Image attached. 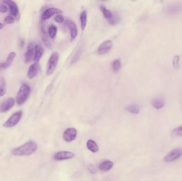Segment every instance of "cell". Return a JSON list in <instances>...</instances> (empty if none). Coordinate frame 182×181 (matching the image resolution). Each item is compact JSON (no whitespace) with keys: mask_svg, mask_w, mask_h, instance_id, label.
<instances>
[{"mask_svg":"<svg viewBox=\"0 0 182 181\" xmlns=\"http://www.w3.org/2000/svg\"><path fill=\"white\" fill-rule=\"evenodd\" d=\"M37 149L36 143L30 140L22 146L13 149L11 154L14 156H29L35 152Z\"/></svg>","mask_w":182,"mask_h":181,"instance_id":"1","label":"cell"},{"mask_svg":"<svg viewBox=\"0 0 182 181\" xmlns=\"http://www.w3.org/2000/svg\"><path fill=\"white\" fill-rule=\"evenodd\" d=\"M30 93V87L26 84L22 85L16 97V101L18 105H22L27 101Z\"/></svg>","mask_w":182,"mask_h":181,"instance_id":"2","label":"cell"},{"mask_svg":"<svg viewBox=\"0 0 182 181\" xmlns=\"http://www.w3.org/2000/svg\"><path fill=\"white\" fill-rule=\"evenodd\" d=\"M59 54L57 52L53 53L49 58L47 63V76H50L53 74L55 69L57 68V64L59 61Z\"/></svg>","mask_w":182,"mask_h":181,"instance_id":"3","label":"cell"},{"mask_svg":"<svg viewBox=\"0 0 182 181\" xmlns=\"http://www.w3.org/2000/svg\"><path fill=\"white\" fill-rule=\"evenodd\" d=\"M182 156V149L176 148L170 151L169 153L164 156V162L165 163H172L174 162L176 160Z\"/></svg>","mask_w":182,"mask_h":181,"instance_id":"4","label":"cell"},{"mask_svg":"<svg viewBox=\"0 0 182 181\" xmlns=\"http://www.w3.org/2000/svg\"><path fill=\"white\" fill-rule=\"evenodd\" d=\"M22 112L18 111L13 114L4 123L3 126L6 128H10L14 127L18 124L22 118Z\"/></svg>","mask_w":182,"mask_h":181,"instance_id":"5","label":"cell"},{"mask_svg":"<svg viewBox=\"0 0 182 181\" xmlns=\"http://www.w3.org/2000/svg\"><path fill=\"white\" fill-rule=\"evenodd\" d=\"M165 11L170 16H175L182 13V3L170 4L165 9Z\"/></svg>","mask_w":182,"mask_h":181,"instance_id":"6","label":"cell"},{"mask_svg":"<svg viewBox=\"0 0 182 181\" xmlns=\"http://www.w3.org/2000/svg\"><path fill=\"white\" fill-rule=\"evenodd\" d=\"M3 2L9 7L10 13L12 16L16 18L17 21H18L20 18L19 11L18 6L16 3L11 0L3 1Z\"/></svg>","mask_w":182,"mask_h":181,"instance_id":"7","label":"cell"},{"mask_svg":"<svg viewBox=\"0 0 182 181\" xmlns=\"http://www.w3.org/2000/svg\"><path fill=\"white\" fill-rule=\"evenodd\" d=\"M75 154L73 152L67 151L57 152L54 155L53 159L55 160H64L74 157Z\"/></svg>","mask_w":182,"mask_h":181,"instance_id":"8","label":"cell"},{"mask_svg":"<svg viewBox=\"0 0 182 181\" xmlns=\"http://www.w3.org/2000/svg\"><path fill=\"white\" fill-rule=\"evenodd\" d=\"M77 136V131L75 128H68L63 134V139L66 142H70L74 140Z\"/></svg>","mask_w":182,"mask_h":181,"instance_id":"9","label":"cell"},{"mask_svg":"<svg viewBox=\"0 0 182 181\" xmlns=\"http://www.w3.org/2000/svg\"><path fill=\"white\" fill-rule=\"evenodd\" d=\"M35 46H34L33 43H30L27 47V51L25 55V61L26 63H30L31 61L34 58L35 52Z\"/></svg>","mask_w":182,"mask_h":181,"instance_id":"10","label":"cell"},{"mask_svg":"<svg viewBox=\"0 0 182 181\" xmlns=\"http://www.w3.org/2000/svg\"><path fill=\"white\" fill-rule=\"evenodd\" d=\"M15 104V100L13 98L10 97L5 100L0 106V112L6 113L12 108Z\"/></svg>","mask_w":182,"mask_h":181,"instance_id":"11","label":"cell"},{"mask_svg":"<svg viewBox=\"0 0 182 181\" xmlns=\"http://www.w3.org/2000/svg\"><path fill=\"white\" fill-rule=\"evenodd\" d=\"M113 46L112 41H104L101 45H100L98 49L99 54L103 55L109 52Z\"/></svg>","mask_w":182,"mask_h":181,"instance_id":"12","label":"cell"},{"mask_svg":"<svg viewBox=\"0 0 182 181\" xmlns=\"http://www.w3.org/2000/svg\"><path fill=\"white\" fill-rule=\"evenodd\" d=\"M61 13H62V11L58 8H49L43 12L42 15V19L43 20L48 19L55 14H59Z\"/></svg>","mask_w":182,"mask_h":181,"instance_id":"13","label":"cell"},{"mask_svg":"<svg viewBox=\"0 0 182 181\" xmlns=\"http://www.w3.org/2000/svg\"><path fill=\"white\" fill-rule=\"evenodd\" d=\"M66 25L71 31V41H74L76 38L78 33L76 25L71 20H67L66 21Z\"/></svg>","mask_w":182,"mask_h":181,"instance_id":"14","label":"cell"},{"mask_svg":"<svg viewBox=\"0 0 182 181\" xmlns=\"http://www.w3.org/2000/svg\"><path fill=\"white\" fill-rule=\"evenodd\" d=\"M39 70L40 66L38 63H35L34 64H31L28 71L27 77L28 79H32L35 78L38 73Z\"/></svg>","mask_w":182,"mask_h":181,"instance_id":"15","label":"cell"},{"mask_svg":"<svg viewBox=\"0 0 182 181\" xmlns=\"http://www.w3.org/2000/svg\"><path fill=\"white\" fill-rule=\"evenodd\" d=\"M16 53L12 52L10 53L8 55V57L6 58V60L4 62L0 63V69L1 70H4L8 68L9 66L11 65L12 62H14V59L16 57Z\"/></svg>","mask_w":182,"mask_h":181,"instance_id":"16","label":"cell"},{"mask_svg":"<svg viewBox=\"0 0 182 181\" xmlns=\"http://www.w3.org/2000/svg\"><path fill=\"white\" fill-rule=\"evenodd\" d=\"M41 29L42 39L44 44L48 49H52V45L50 43V41L49 40L48 34L45 30V27L44 25H41Z\"/></svg>","mask_w":182,"mask_h":181,"instance_id":"17","label":"cell"},{"mask_svg":"<svg viewBox=\"0 0 182 181\" xmlns=\"http://www.w3.org/2000/svg\"><path fill=\"white\" fill-rule=\"evenodd\" d=\"M114 166L113 162L109 160H106L101 162L99 165V169L101 171H107L111 169Z\"/></svg>","mask_w":182,"mask_h":181,"instance_id":"18","label":"cell"},{"mask_svg":"<svg viewBox=\"0 0 182 181\" xmlns=\"http://www.w3.org/2000/svg\"><path fill=\"white\" fill-rule=\"evenodd\" d=\"M35 48V56H34V60L36 63H38L43 55L44 50L42 47L40 45H36Z\"/></svg>","mask_w":182,"mask_h":181,"instance_id":"19","label":"cell"},{"mask_svg":"<svg viewBox=\"0 0 182 181\" xmlns=\"http://www.w3.org/2000/svg\"><path fill=\"white\" fill-rule=\"evenodd\" d=\"M153 107L156 109H159L163 108L164 105V100L161 98H156L152 101Z\"/></svg>","mask_w":182,"mask_h":181,"instance_id":"20","label":"cell"},{"mask_svg":"<svg viewBox=\"0 0 182 181\" xmlns=\"http://www.w3.org/2000/svg\"><path fill=\"white\" fill-rule=\"evenodd\" d=\"M87 148L89 150L93 152H96L99 150V147L96 142L93 140H89L87 142Z\"/></svg>","mask_w":182,"mask_h":181,"instance_id":"21","label":"cell"},{"mask_svg":"<svg viewBox=\"0 0 182 181\" xmlns=\"http://www.w3.org/2000/svg\"><path fill=\"white\" fill-rule=\"evenodd\" d=\"M80 20L81 28L84 30L87 24V12L86 10H84L80 14Z\"/></svg>","mask_w":182,"mask_h":181,"instance_id":"22","label":"cell"},{"mask_svg":"<svg viewBox=\"0 0 182 181\" xmlns=\"http://www.w3.org/2000/svg\"><path fill=\"white\" fill-rule=\"evenodd\" d=\"M126 110L134 114H138L140 113V109L137 105H131L126 107Z\"/></svg>","mask_w":182,"mask_h":181,"instance_id":"23","label":"cell"},{"mask_svg":"<svg viewBox=\"0 0 182 181\" xmlns=\"http://www.w3.org/2000/svg\"><path fill=\"white\" fill-rule=\"evenodd\" d=\"M57 30H58V29H57V27L53 25H51L50 26L48 31H49V36L51 37L52 39H54L56 36Z\"/></svg>","mask_w":182,"mask_h":181,"instance_id":"24","label":"cell"},{"mask_svg":"<svg viewBox=\"0 0 182 181\" xmlns=\"http://www.w3.org/2000/svg\"><path fill=\"white\" fill-rule=\"evenodd\" d=\"M101 9L102 10V13L104 17L107 19H110L112 17V13L110 10L107 9L104 6H100Z\"/></svg>","mask_w":182,"mask_h":181,"instance_id":"25","label":"cell"},{"mask_svg":"<svg viewBox=\"0 0 182 181\" xmlns=\"http://www.w3.org/2000/svg\"><path fill=\"white\" fill-rule=\"evenodd\" d=\"M121 68V61L119 59L115 60L112 63V69L115 72H117Z\"/></svg>","mask_w":182,"mask_h":181,"instance_id":"26","label":"cell"},{"mask_svg":"<svg viewBox=\"0 0 182 181\" xmlns=\"http://www.w3.org/2000/svg\"><path fill=\"white\" fill-rule=\"evenodd\" d=\"M172 136L175 137L182 136V126L175 128L172 131Z\"/></svg>","mask_w":182,"mask_h":181,"instance_id":"27","label":"cell"},{"mask_svg":"<svg viewBox=\"0 0 182 181\" xmlns=\"http://www.w3.org/2000/svg\"><path fill=\"white\" fill-rule=\"evenodd\" d=\"M15 21V19L14 18V17L12 16H7L5 18L4 20V22L5 25H8V24H12L14 23Z\"/></svg>","mask_w":182,"mask_h":181,"instance_id":"28","label":"cell"},{"mask_svg":"<svg viewBox=\"0 0 182 181\" xmlns=\"http://www.w3.org/2000/svg\"><path fill=\"white\" fill-rule=\"evenodd\" d=\"M179 62H180V57L176 55L173 58V65L176 69H179Z\"/></svg>","mask_w":182,"mask_h":181,"instance_id":"29","label":"cell"},{"mask_svg":"<svg viewBox=\"0 0 182 181\" xmlns=\"http://www.w3.org/2000/svg\"><path fill=\"white\" fill-rule=\"evenodd\" d=\"M55 22H58V23H63V22H64V20H65L64 17L62 15H61V14H58V15L55 16Z\"/></svg>","mask_w":182,"mask_h":181,"instance_id":"30","label":"cell"},{"mask_svg":"<svg viewBox=\"0 0 182 181\" xmlns=\"http://www.w3.org/2000/svg\"><path fill=\"white\" fill-rule=\"evenodd\" d=\"M8 9L6 5L4 4H1L0 6V12L1 13H6L8 11Z\"/></svg>","mask_w":182,"mask_h":181,"instance_id":"31","label":"cell"},{"mask_svg":"<svg viewBox=\"0 0 182 181\" xmlns=\"http://www.w3.org/2000/svg\"><path fill=\"white\" fill-rule=\"evenodd\" d=\"M88 169L89 171H90L91 173H95V171H96L95 168L94 167L93 165L88 166Z\"/></svg>","mask_w":182,"mask_h":181,"instance_id":"32","label":"cell"},{"mask_svg":"<svg viewBox=\"0 0 182 181\" xmlns=\"http://www.w3.org/2000/svg\"><path fill=\"white\" fill-rule=\"evenodd\" d=\"M6 88H4V89H0V97L4 96L5 95V93H6Z\"/></svg>","mask_w":182,"mask_h":181,"instance_id":"33","label":"cell"},{"mask_svg":"<svg viewBox=\"0 0 182 181\" xmlns=\"http://www.w3.org/2000/svg\"><path fill=\"white\" fill-rule=\"evenodd\" d=\"M4 27V25L2 23H0V29H2Z\"/></svg>","mask_w":182,"mask_h":181,"instance_id":"34","label":"cell"}]
</instances>
